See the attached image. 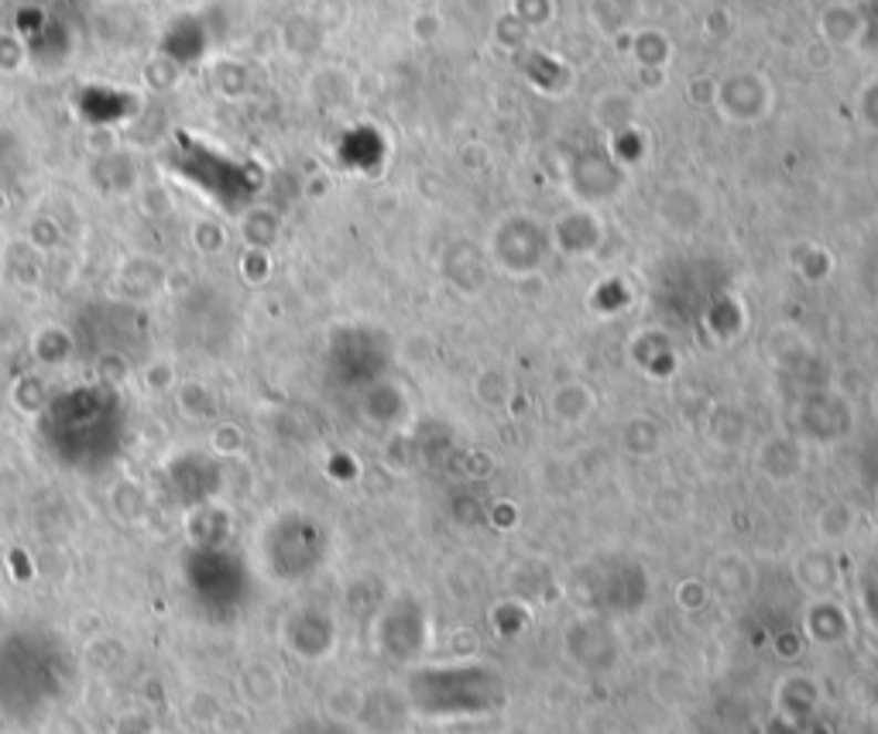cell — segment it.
<instances>
[{"mask_svg": "<svg viewBox=\"0 0 878 734\" xmlns=\"http://www.w3.org/2000/svg\"><path fill=\"white\" fill-rule=\"evenodd\" d=\"M240 696L251 707H265L278 696V673L265 666V662H251V666L240 673Z\"/></svg>", "mask_w": 878, "mask_h": 734, "instance_id": "obj_1", "label": "cell"}, {"mask_svg": "<svg viewBox=\"0 0 878 734\" xmlns=\"http://www.w3.org/2000/svg\"><path fill=\"white\" fill-rule=\"evenodd\" d=\"M152 734H168V731H158V727H155V731H152Z\"/></svg>", "mask_w": 878, "mask_h": 734, "instance_id": "obj_2", "label": "cell"}]
</instances>
